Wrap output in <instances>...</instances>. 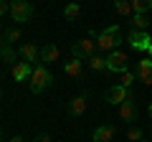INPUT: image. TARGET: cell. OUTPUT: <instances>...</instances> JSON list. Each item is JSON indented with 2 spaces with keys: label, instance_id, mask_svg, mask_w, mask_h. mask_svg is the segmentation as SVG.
Listing matches in <instances>:
<instances>
[{
  "label": "cell",
  "instance_id": "obj_1",
  "mask_svg": "<svg viewBox=\"0 0 152 142\" xmlns=\"http://www.w3.org/2000/svg\"><path fill=\"white\" fill-rule=\"evenodd\" d=\"M119 48V26H109L96 36V51L102 53H112Z\"/></svg>",
  "mask_w": 152,
  "mask_h": 142
},
{
  "label": "cell",
  "instance_id": "obj_2",
  "mask_svg": "<svg viewBox=\"0 0 152 142\" xmlns=\"http://www.w3.org/2000/svg\"><path fill=\"white\" fill-rule=\"evenodd\" d=\"M51 81H53L51 69L46 64H38L36 69H33V74H31V91L33 94H43L46 89L51 86Z\"/></svg>",
  "mask_w": 152,
  "mask_h": 142
},
{
  "label": "cell",
  "instance_id": "obj_3",
  "mask_svg": "<svg viewBox=\"0 0 152 142\" xmlns=\"http://www.w3.org/2000/svg\"><path fill=\"white\" fill-rule=\"evenodd\" d=\"M10 18L15 23L33 20V5L28 3V0H10Z\"/></svg>",
  "mask_w": 152,
  "mask_h": 142
},
{
  "label": "cell",
  "instance_id": "obj_4",
  "mask_svg": "<svg viewBox=\"0 0 152 142\" xmlns=\"http://www.w3.org/2000/svg\"><path fill=\"white\" fill-rule=\"evenodd\" d=\"M107 71H112V74H124V71H129V59H127L124 51H112V53L107 56Z\"/></svg>",
  "mask_w": 152,
  "mask_h": 142
},
{
  "label": "cell",
  "instance_id": "obj_5",
  "mask_svg": "<svg viewBox=\"0 0 152 142\" xmlns=\"http://www.w3.org/2000/svg\"><path fill=\"white\" fill-rule=\"evenodd\" d=\"M94 53H96V41H91V38H81V41H76V43L71 46V56H74V59L89 61Z\"/></svg>",
  "mask_w": 152,
  "mask_h": 142
},
{
  "label": "cell",
  "instance_id": "obj_6",
  "mask_svg": "<svg viewBox=\"0 0 152 142\" xmlns=\"http://www.w3.org/2000/svg\"><path fill=\"white\" fill-rule=\"evenodd\" d=\"M127 43H129L134 51L147 53V51H150V46H152V38H150V33H147V31H132L129 36H127Z\"/></svg>",
  "mask_w": 152,
  "mask_h": 142
},
{
  "label": "cell",
  "instance_id": "obj_7",
  "mask_svg": "<svg viewBox=\"0 0 152 142\" xmlns=\"http://www.w3.org/2000/svg\"><path fill=\"white\" fill-rule=\"evenodd\" d=\"M129 99H132L129 89L122 86V84H114V86H109V91H107V104H114V107H119V104L129 102Z\"/></svg>",
  "mask_w": 152,
  "mask_h": 142
},
{
  "label": "cell",
  "instance_id": "obj_8",
  "mask_svg": "<svg viewBox=\"0 0 152 142\" xmlns=\"http://www.w3.org/2000/svg\"><path fill=\"white\" fill-rule=\"evenodd\" d=\"M114 137H117V124H99L96 130H94V142H112Z\"/></svg>",
  "mask_w": 152,
  "mask_h": 142
},
{
  "label": "cell",
  "instance_id": "obj_9",
  "mask_svg": "<svg viewBox=\"0 0 152 142\" xmlns=\"http://www.w3.org/2000/svg\"><path fill=\"white\" fill-rule=\"evenodd\" d=\"M33 69H36V66L28 64V61H18V64L13 66V79H15V84H18V81H26V79H31Z\"/></svg>",
  "mask_w": 152,
  "mask_h": 142
},
{
  "label": "cell",
  "instance_id": "obj_10",
  "mask_svg": "<svg viewBox=\"0 0 152 142\" xmlns=\"http://www.w3.org/2000/svg\"><path fill=\"white\" fill-rule=\"evenodd\" d=\"M119 119L122 122H134L137 119V102H134V99L119 104Z\"/></svg>",
  "mask_w": 152,
  "mask_h": 142
},
{
  "label": "cell",
  "instance_id": "obj_11",
  "mask_svg": "<svg viewBox=\"0 0 152 142\" xmlns=\"http://www.w3.org/2000/svg\"><path fill=\"white\" fill-rule=\"evenodd\" d=\"M86 107H89V102H86V97H74L69 102V114L71 117H81V114H86Z\"/></svg>",
  "mask_w": 152,
  "mask_h": 142
},
{
  "label": "cell",
  "instance_id": "obj_12",
  "mask_svg": "<svg viewBox=\"0 0 152 142\" xmlns=\"http://www.w3.org/2000/svg\"><path fill=\"white\" fill-rule=\"evenodd\" d=\"M58 56H61V51H58V46H53V43H46L43 48H41V64H56L58 61Z\"/></svg>",
  "mask_w": 152,
  "mask_h": 142
},
{
  "label": "cell",
  "instance_id": "obj_13",
  "mask_svg": "<svg viewBox=\"0 0 152 142\" xmlns=\"http://www.w3.org/2000/svg\"><path fill=\"white\" fill-rule=\"evenodd\" d=\"M18 53H20V59L28 61V64H36V59H41V48H36L33 43H23L20 48H18Z\"/></svg>",
  "mask_w": 152,
  "mask_h": 142
},
{
  "label": "cell",
  "instance_id": "obj_14",
  "mask_svg": "<svg viewBox=\"0 0 152 142\" xmlns=\"http://www.w3.org/2000/svg\"><path fill=\"white\" fill-rule=\"evenodd\" d=\"M114 10H117V15H122V18L134 15V10H132V0H114Z\"/></svg>",
  "mask_w": 152,
  "mask_h": 142
},
{
  "label": "cell",
  "instance_id": "obj_15",
  "mask_svg": "<svg viewBox=\"0 0 152 142\" xmlns=\"http://www.w3.org/2000/svg\"><path fill=\"white\" fill-rule=\"evenodd\" d=\"M81 69H84V61L81 59H71L64 64V71L69 74V76H81Z\"/></svg>",
  "mask_w": 152,
  "mask_h": 142
},
{
  "label": "cell",
  "instance_id": "obj_16",
  "mask_svg": "<svg viewBox=\"0 0 152 142\" xmlns=\"http://www.w3.org/2000/svg\"><path fill=\"white\" fill-rule=\"evenodd\" d=\"M0 53H3V64H5V66H10V69H13V66H15V48H13V46H8V43H3V51H0Z\"/></svg>",
  "mask_w": 152,
  "mask_h": 142
},
{
  "label": "cell",
  "instance_id": "obj_17",
  "mask_svg": "<svg viewBox=\"0 0 152 142\" xmlns=\"http://www.w3.org/2000/svg\"><path fill=\"white\" fill-rule=\"evenodd\" d=\"M132 26H134V31H147L150 28V18L145 13H134L132 15Z\"/></svg>",
  "mask_w": 152,
  "mask_h": 142
},
{
  "label": "cell",
  "instance_id": "obj_18",
  "mask_svg": "<svg viewBox=\"0 0 152 142\" xmlns=\"http://www.w3.org/2000/svg\"><path fill=\"white\" fill-rule=\"evenodd\" d=\"M15 41H20V31H18L15 26H13V28H5V33H3V43L13 46Z\"/></svg>",
  "mask_w": 152,
  "mask_h": 142
},
{
  "label": "cell",
  "instance_id": "obj_19",
  "mask_svg": "<svg viewBox=\"0 0 152 142\" xmlns=\"http://www.w3.org/2000/svg\"><path fill=\"white\" fill-rule=\"evenodd\" d=\"M86 64H89V69H91V71H104V69H107V59H104V56H96V53H94Z\"/></svg>",
  "mask_w": 152,
  "mask_h": 142
},
{
  "label": "cell",
  "instance_id": "obj_20",
  "mask_svg": "<svg viewBox=\"0 0 152 142\" xmlns=\"http://www.w3.org/2000/svg\"><path fill=\"white\" fill-rule=\"evenodd\" d=\"M152 8V0H132V10L134 13H147Z\"/></svg>",
  "mask_w": 152,
  "mask_h": 142
},
{
  "label": "cell",
  "instance_id": "obj_21",
  "mask_svg": "<svg viewBox=\"0 0 152 142\" xmlns=\"http://www.w3.org/2000/svg\"><path fill=\"white\" fill-rule=\"evenodd\" d=\"M79 13H81V5H79V3H69V5H66V10H64V15L69 18V20H74Z\"/></svg>",
  "mask_w": 152,
  "mask_h": 142
},
{
  "label": "cell",
  "instance_id": "obj_22",
  "mask_svg": "<svg viewBox=\"0 0 152 142\" xmlns=\"http://www.w3.org/2000/svg\"><path fill=\"white\" fill-rule=\"evenodd\" d=\"M119 79H122V86H127V89H129L132 86V81H134V79H137V74H134V71H124V74H119Z\"/></svg>",
  "mask_w": 152,
  "mask_h": 142
},
{
  "label": "cell",
  "instance_id": "obj_23",
  "mask_svg": "<svg viewBox=\"0 0 152 142\" xmlns=\"http://www.w3.org/2000/svg\"><path fill=\"white\" fill-rule=\"evenodd\" d=\"M127 137H129L132 142H142V130H140V127H129V132H127Z\"/></svg>",
  "mask_w": 152,
  "mask_h": 142
},
{
  "label": "cell",
  "instance_id": "obj_24",
  "mask_svg": "<svg viewBox=\"0 0 152 142\" xmlns=\"http://www.w3.org/2000/svg\"><path fill=\"white\" fill-rule=\"evenodd\" d=\"M8 13H10V3L3 0V3H0V15H8Z\"/></svg>",
  "mask_w": 152,
  "mask_h": 142
},
{
  "label": "cell",
  "instance_id": "obj_25",
  "mask_svg": "<svg viewBox=\"0 0 152 142\" xmlns=\"http://www.w3.org/2000/svg\"><path fill=\"white\" fill-rule=\"evenodd\" d=\"M36 142H53V140H51L48 135H38V137H36Z\"/></svg>",
  "mask_w": 152,
  "mask_h": 142
},
{
  "label": "cell",
  "instance_id": "obj_26",
  "mask_svg": "<svg viewBox=\"0 0 152 142\" xmlns=\"http://www.w3.org/2000/svg\"><path fill=\"white\" fill-rule=\"evenodd\" d=\"M10 142H23V137H13V140Z\"/></svg>",
  "mask_w": 152,
  "mask_h": 142
},
{
  "label": "cell",
  "instance_id": "obj_27",
  "mask_svg": "<svg viewBox=\"0 0 152 142\" xmlns=\"http://www.w3.org/2000/svg\"><path fill=\"white\" fill-rule=\"evenodd\" d=\"M147 112H150V117H152V102H150V109H147Z\"/></svg>",
  "mask_w": 152,
  "mask_h": 142
},
{
  "label": "cell",
  "instance_id": "obj_28",
  "mask_svg": "<svg viewBox=\"0 0 152 142\" xmlns=\"http://www.w3.org/2000/svg\"><path fill=\"white\" fill-rule=\"evenodd\" d=\"M147 53H150V56H152V46H150V51H147Z\"/></svg>",
  "mask_w": 152,
  "mask_h": 142
},
{
  "label": "cell",
  "instance_id": "obj_29",
  "mask_svg": "<svg viewBox=\"0 0 152 142\" xmlns=\"http://www.w3.org/2000/svg\"><path fill=\"white\" fill-rule=\"evenodd\" d=\"M142 142H147V140H142Z\"/></svg>",
  "mask_w": 152,
  "mask_h": 142
}]
</instances>
